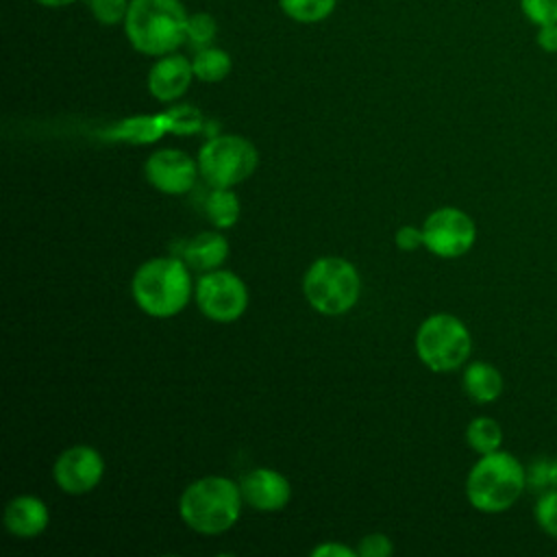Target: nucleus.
Here are the masks:
<instances>
[{
    "label": "nucleus",
    "instance_id": "obj_1",
    "mask_svg": "<svg viewBox=\"0 0 557 557\" xmlns=\"http://www.w3.org/2000/svg\"><path fill=\"white\" fill-rule=\"evenodd\" d=\"M187 17L181 0H131L124 33L137 52L163 57L185 44Z\"/></svg>",
    "mask_w": 557,
    "mask_h": 557
},
{
    "label": "nucleus",
    "instance_id": "obj_2",
    "mask_svg": "<svg viewBox=\"0 0 557 557\" xmlns=\"http://www.w3.org/2000/svg\"><path fill=\"white\" fill-rule=\"evenodd\" d=\"M244 496L239 483L211 474L185 487L178 500L183 522L202 535H220L228 531L242 513Z\"/></svg>",
    "mask_w": 557,
    "mask_h": 557
},
{
    "label": "nucleus",
    "instance_id": "obj_3",
    "mask_svg": "<svg viewBox=\"0 0 557 557\" xmlns=\"http://www.w3.org/2000/svg\"><path fill=\"white\" fill-rule=\"evenodd\" d=\"M131 292L137 307L150 318H172L189 302V265L174 257L148 259L133 274Z\"/></svg>",
    "mask_w": 557,
    "mask_h": 557
},
{
    "label": "nucleus",
    "instance_id": "obj_4",
    "mask_svg": "<svg viewBox=\"0 0 557 557\" xmlns=\"http://www.w3.org/2000/svg\"><path fill=\"white\" fill-rule=\"evenodd\" d=\"M527 487V468L505 450L479 455L466 479L468 503L483 513L507 511Z\"/></svg>",
    "mask_w": 557,
    "mask_h": 557
},
{
    "label": "nucleus",
    "instance_id": "obj_5",
    "mask_svg": "<svg viewBox=\"0 0 557 557\" xmlns=\"http://www.w3.org/2000/svg\"><path fill=\"white\" fill-rule=\"evenodd\" d=\"M302 292L318 313L342 315L357 305L361 278L348 259L320 257L309 265L302 278Z\"/></svg>",
    "mask_w": 557,
    "mask_h": 557
},
{
    "label": "nucleus",
    "instance_id": "obj_6",
    "mask_svg": "<svg viewBox=\"0 0 557 557\" xmlns=\"http://www.w3.org/2000/svg\"><path fill=\"white\" fill-rule=\"evenodd\" d=\"M472 350L468 326L453 313L429 315L416 333V352L433 372H453L461 368Z\"/></svg>",
    "mask_w": 557,
    "mask_h": 557
},
{
    "label": "nucleus",
    "instance_id": "obj_7",
    "mask_svg": "<svg viewBox=\"0 0 557 557\" xmlns=\"http://www.w3.org/2000/svg\"><path fill=\"white\" fill-rule=\"evenodd\" d=\"M257 163V148L242 135L211 137L198 152V170L213 187H233L250 178Z\"/></svg>",
    "mask_w": 557,
    "mask_h": 557
},
{
    "label": "nucleus",
    "instance_id": "obj_8",
    "mask_svg": "<svg viewBox=\"0 0 557 557\" xmlns=\"http://www.w3.org/2000/svg\"><path fill=\"white\" fill-rule=\"evenodd\" d=\"M196 305L213 322H235L248 307V287L231 270L205 272L194 287Z\"/></svg>",
    "mask_w": 557,
    "mask_h": 557
},
{
    "label": "nucleus",
    "instance_id": "obj_9",
    "mask_svg": "<svg viewBox=\"0 0 557 557\" xmlns=\"http://www.w3.org/2000/svg\"><path fill=\"white\" fill-rule=\"evenodd\" d=\"M422 237L429 252L442 259H455L472 248L476 239V226L466 211L457 207H442L424 220Z\"/></svg>",
    "mask_w": 557,
    "mask_h": 557
},
{
    "label": "nucleus",
    "instance_id": "obj_10",
    "mask_svg": "<svg viewBox=\"0 0 557 557\" xmlns=\"http://www.w3.org/2000/svg\"><path fill=\"white\" fill-rule=\"evenodd\" d=\"M52 476L57 485L65 494H87L91 492L104 476V459L94 446L76 444L65 448L54 466H52Z\"/></svg>",
    "mask_w": 557,
    "mask_h": 557
},
{
    "label": "nucleus",
    "instance_id": "obj_11",
    "mask_svg": "<svg viewBox=\"0 0 557 557\" xmlns=\"http://www.w3.org/2000/svg\"><path fill=\"white\" fill-rule=\"evenodd\" d=\"M144 174L154 189L168 196H181L194 187L200 170L198 161H194L187 152L163 148L146 159Z\"/></svg>",
    "mask_w": 557,
    "mask_h": 557
},
{
    "label": "nucleus",
    "instance_id": "obj_12",
    "mask_svg": "<svg viewBox=\"0 0 557 557\" xmlns=\"http://www.w3.org/2000/svg\"><path fill=\"white\" fill-rule=\"evenodd\" d=\"M244 503L257 511H278L292 498L289 481L272 468H255L239 481Z\"/></svg>",
    "mask_w": 557,
    "mask_h": 557
},
{
    "label": "nucleus",
    "instance_id": "obj_13",
    "mask_svg": "<svg viewBox=\"0 0 557 557\" xmlns=\"http://www.w3.org/2000/svg\"><path fill=\"white\" fill-rule=\"evenodd\" d=\"M191 78H196L191 61L183 54L170 52L152 63L148 72V91L159 102H174L189 89Z\"/></svg>",
    "mask_w": 557,
    "mask_h": 557
},
{
    "label": "nucleus",
    "instance_id": "obj_14",
    "mask_svg": "<svg viewBox=\"0 0 557 557\" xmlns=\"http://www.w3.org/2000/svg\"><path fill=\"white\" fill-rule=\"evenodd\" d=\"M2 520H4V529L11 535L28 540L46 531L50 522V511L41 498L30 494H20L7 503Z\"/></svg>",
    "mask_w": 557,
    "mask_h": 557
},
{
    "label": "nucleus",
    "instance_id": "obj_15",
    "mask_svg": "<svg viewBox=\"0 0 557 557\" xmlns=\"http://www.w3.org/2000/svg\"><path fill=\"white\" fill-rule=\"evenodd\" d=\"M183 257L189 268L198 272H211L218 270L228 257V242L215 231H205L187 242Z\"/></svg>",
    "mask_w": 557,
    "mask_h": 557
},
{
    "label": "nucleus",
    "instance_id": "obj_16",
    "mask_svg": "<svg viewBox=\"0 0 557 557\" xmlns=\"http://www.w3.org/2000/svg\"><path fill=\"white\" fill-rule=\"evenodd\" d=\"M463 392L474 403H494L503 394V374L487 361H472L463 370Z\"/></svg>",
    "mask_w": 557,
    "mask_h": 557
},
{
    "label": "nucleus",
    "instance_id": "obj_17",
    "mask_svg": "<svg viewBox=\"0 0 557 557\" xmlns=\"http://www.w3.org/2000/svg\"><path fill=\"white\" fill-rule=\"evenodd\" d=\"M205 213L209 222L220 231L235 226L242 213L237 194L231 191V187H213V191L205 200Z\"/></svg>",
    "mask_w": 557,
    "mask_h": 557
},
{
    "label": "nucleus",
    "instance_id": "obj_18",
    "mask_svg": "<svg viewBox=\"0 0 557 557\" xmlns=\"http://www.w3.org/2000/svg\"><path fill=\"white\" fill-rule=\"evenodd\" d=\"M231 57L226 50L215 48V46H207L196 50L194 59H191V67H194V76L202 83H220L231 74Z\"/></svg>",
    "mask_w": 557,
    "mask_h": 557
},
{
    "label": "nucleus",
    "instance_id": "obj_19",
    "mask_svg": "<svg viewBox=\"0 0 557 557\" xmlns=\"http://www.w3.org/2000/svg\"><path fill=\"white\" fill-rule=\"evenodd\" d=\"M466 442L479 455L494 453L503 444V429H500V424L496 420H492L487 416H479V418H474L468 424Z\"/></svg>",
    "mask_w": 557,
    "mask_h": 557
},
{
    "label": "nucleus",
    "instance_id": "obj_20",
    "mask_svg": "<svg viewBox=\"0 0 557 557\" xmlns=\"http://www.w3.org/2000/svg\"><path fill=\"white\" fill-rule=\"evenodd\" d=\"M283 13L300 24H315L326 20L333 11L337 0H278Z\"/></svg>",
    "mask_w": 557,
    "mask_h": 557
},
{
    "label": "nucleus",
    "instance_id": "obj_21",
    "mask_svg": "<svg viewBox=\"0 0 557 557\" xmlns=\"http://www.w3.org/2000/svg\"><path fill=\"white\" fill-rule=\"evenodd\" d=\"M218 35V24L213 20V15L209 13H191L187 17V30H185V44H189L191 48L200 50L213 44Z\"/></svg>",
    "mask_w": 557,
    "mask_h": 557
},
{
    "label": "nucleus",
    "instance_id": "obj_22",
    "mask_svg": "<svg viewBox=\"0 0 557 557\" xmlns=\"http://www.w3.org/2000/svg\"><path fill=\"white\" fill-rule=\"evenodd\" d=\"M527 485L546 492L557 490V457H537L527 468Z\"/></svg>",
    "mask_w": 557,
    "mask_h": 557
},
{
    "label": "nucleus",
    "instance_id": "obj_23",
    "mask_svg": "<svg viewBox=\"0 0 557 557\" xmlns=\"http://www.w3.org/2000/svg\"><path fill=\"white\" fill-rule=\"evenodd\" d=\"M535 522L540 529L557 540V490H546L540 494L535 503Z\"/></svg>",
    "mask_w": 557,
    "mask_h": 557
},
{
    "label": "nucleus",
    "instance_id": "obj_24",
    "mask_svg": "<svg viewBox=\"0 0 557 557\" xmlns=\"http://www.w3.org/2000/svg\"><path fill=\"white\" fill-rule=\"evenodd\" d=\"M128 4H131V0H89L91 15L102 26L124 24L126 13H128Z\"/></svg>",
    "mask_w": 557,
    "mask_h": 557
},
{
    "label": "nucleus",
    "instance_id": "obj_25",
    "mask_svg": "<svg viewBox=\"0 0 557 557\" xmlns=\"http://www.w3.org/2000/svg\"><path fill=\"white\" fill-rule=\"evenodd\" d=\"M520 9L535 26L557 22V0H520Z\"/></svg>",
    "mask_w": 557,
    "mask_h": 557
},
{
    "label": "nucleus",
    "instance_id": "obj_26",
    "mask_svg": "<svg viewBox=\"0 0 557 557\" xmlns=\"http://www.w3.org/2000/svg\"><path fill=\"white\" fill-rule=\"evenodd\" d=\"M355 550H357V557H389L394 553V546L387 535L370 533L359 540Z\"/></svg>",
    "mask_w": 557,
    "mask_h": 557
},
{
    "label": "nucleus",
    "instance_id": "obj_27",
    "mask_svg": "<svg viewBox=\"0 0 557 557\" xmlns=\"http://www.w3.org/2000/svg\"><path fill=\"white\" fill-rule=\"evenodd\" d=\"M396 246L400 250H416L420 246H424V237H422V228H416V226H403L396 231Z\"/></svg>",
    "mask_w": 557,
    "mask_h": 557
},
{
    "label": "nucleus",
    "instance_id": "obj_28",
    "mask_svg": "<svg viewBox=\"0 0 557 557\" xmlns=\"http://www.w3.org/2000/svg\"><path fill=\"white\" fill-rule=\"evenodd\" d=\"M535 41H537L540 50H544V52H548V54H555V52H557V22L537 26Z\"/></svg>",
    "mask_w": 557,
    "mask_h": 557
},
{
    "label": "nucleus",
    "instance_id": "obj_29",
    "mask_svg": "<svg viewBox=\"0 0 557 557\" xmlns=\"http://www.w3.org/2000/svg\"><path fill=\"white\" fill-rule=\"evenodd\" d=\"M313 557H357V550L339 544V542H324L311 550Z\"/></svg>",
    "mask_w": 557,
    "mask_h": 557
},
{
    "label": "nucleus",
    "instance_id": "obj_30",
    "mask_svg": "<svg viewBox=\"0 0 557 557\" xmlns=\"http://www.w3.org/2000/svg\"><path fill=\"white\" fill-rule=\"evenodd\" d=\"M35 2L41 4V7H48V9H61V7L74 4L76 0H35Z\"/></svg>",
    "mask_w": 557,
    "mask_h": 557
}]
</instances>
